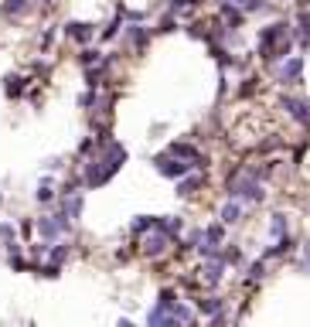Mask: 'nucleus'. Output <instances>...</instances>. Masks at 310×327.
Returning <instances> with one entry per match:
<instances>
[{
    "instance_id": "f257e3e1",
    "label": "nucleus",
    "mask_w": 310,
    "mask_h": 327,
    "mask_svg": "<svg viewBox=\"0 0 310 327\" xmlns=\"http://www.w3.org/2000/svg\"><path fill=\"white\" fill-rule=\"evenodd\" d=\"M157 170H161L164 177H184V174H188V164H181V160H167V157H157Z\"/></svg>"
},
{
    "instance_id": "f03ea898",
    "label": "nucleus",
    "mask_w": 310,
    "mask_h": 327,
    "mask_svg": "<svg viewBox=\"0 0 310 327\" xmlns=\"http://www.w3.org/2000/svg\"><path fill=\"white\" fill-rule=\"evenodd\" d=\"M300 75H303V58H290L287 65L280 68V79L283 82H300Z\"/></svg>"
},
{
    "instance_id": "7ed1b4c3",
    "label": "nucleus",
    "mask_w": 310,
    "mask_h": 327,
    "mask_svg": "<svg viewBox=\"0 0 310 327\" xmlns=\"http://www.w3.org/2000/svg\"><path fill=\"white\" fill-rule=\"evenodd\" d=\"M38 228H41V235H58V232H65V218L61 215H51V218H41L38 222Z\"/></svg>"
},
{
    "instance_id": "20e7f679",
    "label": "nucleus",
    "mask_w": 310,
    "mask_h": 327,
    "mask_svg": "<svg viewBox=\"0 0 310 327\" xmlns=\"http://www.w3.org/2000/svg\"><path fill=\"white\" fill-rule=\"evenodd\" d=\"M65 31H69V38H75V41H89L92 38V27L89 24H79V21H72Z\"/></svg>"
},
{
    "instance_id": "39448f33",
    "label": "nucleus",
    "mask_w": 310,
    "mask_h": 327,
    "mask_svg": "<svg viewBox=\"0 0 310 327\" xmlns=\"http://www.w3.org/2000/svg\"><path fill=\"white\" fill-rule=\"evenodd\" d=\"M171 154H174V157H188V160H201V154H198L195 147H188V143H174Z\"/></svg>"
},
{
    "instance_id": "423d86ee",
    "label": "nucleus",
    "mask_w": 310,
    "mask_h": 327,
    "mask_svg": "<svg viewBox=\"0 0 310 327\" xmlns=\"http://www.w3.org/2000/svg\"><path fill=\"white\" fill-rule=\"evenodd\" d=\"M27 4H31V0H7V4H4V14H7V17L24 14V11H27Z\"/></svg>"
},
{
    "instance_id": "0eeeda50",
    "label": "nucleus",
    "mask_w": 310,
    "mask_h": 327,
    "mask_svg": "<svg viewBox=\"0 0 310 327\" xmlns=\"http://www.w3.org/2000/svg\"><path fill=\"white\" fill-rule=\"evenodd\" d=\"M239 215H242L239 204H225V208H222V222H229V225H232V222H239Z\"/></svg>"
},
{
    "instance_id": "6e6552de",
    "label": "nucleus",
    "mask_w": 310,
    "mask_h": 327,
    "mask_svg": "<svg viewBox=\"0 0 310 327\" xmlns=\"http://www.w3.org/2000/svg\"><path fill=\"white\" fill-rule=\"evenodd\" d=\"M161 249H164V239H161V235H153V239H147V252H150V256H157V252H161Z\"/></svg>"
},
{
    "instance_id": "1a4fd4ad",
    "label": "nucleus",
    "mask_w": 310,
    "mask_h": 327,
    "mask_svg": "<svg viewBox=\"0 0 310 327\" xmlns=\"http://www.w3.org/2000/svg\"><path fill=\"white\" fill-rule=\"evenodd\" d=\"M198 184H201V181L198 177H191V181H184V184H177V194H191L198 188Z\"/></svg>"
},
{
    "instance_id": "9d476101",
    "label": "nucleus",
    "mask_w": 310,
    "mask_h": 327,
    "mask_svg": "<svg viewBox=\"0 0 310 327\" xmlns=\"http://www.w3.org/2000/svg\"><path fill=\"white\" fill-rule=\"evenodd\" d=\"M21 89H24L21 79H14V75H11V79H7V96H21Z\"/></svg>"
},
{
    "instance_id": "9b49d317",
    "label": "nucleus",
    "mask_w": 310,
    "mask_h": 327,
    "mask_svg": "<svg viewBox=\"0 0 310 327\" xmlns=\"http://www.w3.org/2000/svg\"><path fill=\"white\" fill-rule=\"evenodd\" d=\"M82 212V198H72V201H65V215H79Z\"/></svg>"
},
{
    "instance_id": "f8f14e48",
    "label": "nucleus",
    "mask_w": 310,
    "mask_h": 327,
    "mask_svg": "<svg viewBox=\"0 0 310 327\" xmlns=\"http://www.w3.org/2000/svg\"><path fill=\"white\" fill-rule=\"evenodd\" d=\"M201 310H205V314H211V310H219V300H215V296H208V300H201Z\"/></svg>"
},
{
    "instance_id": "ddd939ff",
    "label": "nucleus",
    "mask_w": 310,
    "mask_h": 327,
    "mask_svg": "<svg viewBox=\"0 0 310 327\" xmlns=\"http://www.w3.org/2000/svg\"><path fill=\"white\" fill-rule=\"evenodd\" d=\"M300 31L310 38V14H303V17H300Z\"/></svg>"
},
{
    "instance_id": "4468645a",
    "label": "nucleus",
    "mask_w": 310,
    "mask_h": 327,
    "mask_svg": "<svg viewBox=\"0 0 310 327\" xmlns=\"http://www.w3.org/2000/svg\"><path fill=\"white\" fill-rule=\"evenodd\" d=\"M280 232H283V215H276V218H273V235H280Z\"/></svg>"
},
{
    "instance_id": "2eb2a0df",
    "label": "nucleus",
    "mask_w": 310,
    "mask_h": 327,
    "mask_svg": "<svg viewBox=\"0 0 310 327\" xmlns=\"http://www.w3.org/2000/svg\"><path fill=\"white\" fill-rule=\"evenodd\" d=\"M195 4H198V0H174L171 7H174V11H177V7H195Z\"/></svg>"
},
{
    "instance_id": "dca6fc26",
    "label": "nucleus",
    "mask_w": 310,
    "mask_h": 327,
    "mask_svg": "<svg viewBox=\"0 0 310 327\" xmlns=\"http://www.w3.org/2000/svg\"><path fill=\"white\" fill-rule=\"evenodd\" d=\"M300 4H303V7H310V0H300Z\"/></svg>"
}]
</instances>
